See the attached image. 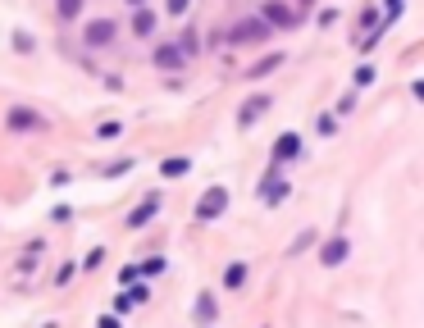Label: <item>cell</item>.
Instances as JSON below:
<instances>
[{
    "mask_svg": "<svg viewBox=\"0 0 424 328\" xmlns=\"http://www.w3.org/2000/svg\"><path fill=\"white\" fill-rule=\"evenodd\" d=\"M5 123H10L14 132H37V128H46V119L37 114V109H28V105H14L10 114H5Z\"/></svg>",
    "mask_w": 424,
    "mask_h": 328,
    "instance_id": "6da1fadb",
    "label": "cell"
},
{
    "mask_svg": "<svg viewBox=\"0 0 424 328\" xmlns=\"http://www.w3.org/2000/svg\"><path fill=\"white\" fill-rule=\"evenodd\" d=\"M229 210V192L224 187H210L206 197H201V206H196V219H219Z\"/></svg>",
    "mask_w": 424,
    "mask_h": 328,
    "instance_id": "7a4b0ae2",
    "label": "cell"
},
{
    "mask_svg": "<svg viewBox=\"0 0 424 328\" xmlns=\"http://www.w3.org/2000/svg\"><path fill=\"white\" fill-rule=\"evenodd\" d=\"M347 251H351V242H347V237H328V242H324V251H319V264H324V269H333V264L347 260Z\"/></svg>",
    "mask_w": 424,
    "mask_h": 328,
    "instance_id": "3957f363",
    "label": "cell"
},
{
    "mask_svg": "<svg viewBox=\"0 0 424 328\" xmlns=\"http://www.w3.org/2000/svg\"><path fill=\"white\" fill-rule=\"evenodd\" d=\"M270 105H274V100H270V96H265V91H260V96H251V100H247V105H242V109H238V123H242V128H251V123L260 119V114H265V109H270Z\"/></svg>",
    "mask_w": 424,
    "mask_h": 328,
    "instance_id": "277c9868",
    "label": "cell"
},
{
    "mask_svg": "<svg viewBox=\"0 0 424 328\" xmlns=\"http://www.w3.org/2000/svg\"><path fill=\"white\" fill-rule=\"evenodd\" d=\"M82 42H87V46H105V42H114V23H109V19L87 23V28H82Z\"/></svg>",
    "mask_w": 424,
    "mask_h": 328,
    "instance_id": "5b68a950",
    "label": "cell"
},
{
    "mask_svg": "<svg viewBox=\"0 0 424 328\" xmlns=\"http://www.w3.org/2000/svg\"><path fill=\"white\" fill-rule=\"evenodd\" d=\"M260 19H265V28H292V14H288V5H279V0H270V5H265L260 10Z\"/></svg>",
    "mask_w": 424,
    "mask_h": 328,
    "instance_id": "8992f818",
    "label": "cell"
},
{
    "mask_svg": "<svg viewBox=\"0 0 424 328\" xmlns=\"http://www.w3.org/2000/svg\"><path fill=\"white\" fill-rule=\"evenodd\" d=\"M155 215H160V197H146V201H141V206L128 215V228H141V224H151Z\"/></svg>",
    "mask_w": 424,
    "mask_h": 328,
    "instance_id": "52a82bcc",
    "label": "cell"
},
{
    "mask_svg": "<svg viewBox=\"0 0 424 328\" xmlns=\"http://www.w3.org/2000/svg\"><path fill=\"white\" fill-rule=\"evenodd\" d=\"M265 33H270V28H265V23H256V19H251V23H238V28H233V42H260Z\"/></svg>",
    "mask_w": 424,
    "mask_h": 328,
    "instance_id": "ba28073f",
    "label": "cell"
},
{
    "mask_svg": "<svg viewBox=\"0 0 424 328\" xmlns=\"http://www.w3.org/2000/svg\"><path fill=\"white\" fill-rule=\"evenodd\" d=\"M151 60H155L160 69H178V64H183V51H178V46H155Z\"/></svg>",
    "mask_w": 424,
    "mask_h": 328,
    "instance_id": "9c48e42d",
    "label": "cell"
},
{
    "mask_svg": "<svg viewBox=\"0 0 424 328\" xmlns=\"http://www.w3.org/2000/svg\"><path fill=\"white\" fill-rule=\"evenodd\" d=\"M132 33H137V37H151V33H155V10H146V5H141V10L132 14Z\"/></svg>",
    "mask_w": 424,
    "mask_h": 328,
    "instance_id": "30bf717a",
    "label": "cell"
},
{
    "mask_svg": "<svg viewBox=\"0 0 424 328\" xmlns=\"http://www.w3.org/2000/svg\"><path fill=\"white\" fill-rule=\"evenodd\" d=\"M279 64H283V55H265V60H256V64L247 69V78H251V82H256V78L274 73V69H279Z\"/></svg>",
    "mask_w": 424,
    "mask_h": 328,
    "instance_id": "8fae6325",
    "label": "cell"
},
{
    "mask_svg": "<svg viewBox=\"0 0 424 328\" xmlns=\"http://www.w3.org/2000/svg\"><path fill=\"white\" fill-rule=\"evenodd\" d=\"M297 151H301V142H297V132H283V137H279V146H274V155H279V160H292Z\"/></svg>",
    "mask_w": 424,
    "mask_h": 328,
    "instance_id": "7c38bea8",
    "label": "cell"
},
{
    "mask_svg": "<svg viewBox=\"0 0 424 328\" xmlns=\"http://www.w3.org/2000/svg\"><path fill=\"white\" fill-rule=\"evenodd\" d=\"M247 273H251L247 264H242V260H233L229 269H224V287H242V283H247Z\"/></svg>",
    "mask_w": 424,
    "mask_h": 328,
    "instance_id": "4fadbf2b",
    "label": "cell"
},
{
    "mask_svg": "<svg viewBox=\"0 0 424 328\" xmlns=\"http://www.w3.org/2000/svg\"><path fill=\"white\" fill-rule=\"evenodd\" d=\"M55 14H60V23H73L82 14V0H55Z\"/></svg>",
    "mask_w": 424,
    "mask_h": 328,
    "instance_id": "5bb4252c",
    "label": "cell"
},
{
    "mask_svg": "<svg viewBox=\"0 0 424 328\" xmlns=\"http://www.w3.org/2000/svg\"><path fill=\"white\" fill-rule=\"evenodd\" d=\"M215 315H219L215 296H210V292H201V296H196V319H206V324H210V319H215Z\"/></svg>",
    "mask_w": 424,
    "mask_h": 328,
    "instance_id": "9a60e30c",
    "label": "cell"
},
{
    "mask_svg": "<svg viewBox=\"0 0 424 328\" xmlns=\"http://www.w3.org/2000/svg\"><path fill=\"white\" fill-rule=\"evenodd\" d=\"M187 169H192V160H183V155H174V160H164V164H160V174H164V178H183Z\"/></svg>",
    "mask_w": 424,
    "mask_h": 328,
    "instance_id": "2e32d148",
    "label": "cell"
},
{
    "mask_svg": "<svg viewBox=\"0 0 424 328\" xmlns=\"http://www.w3.org/2000/svg\"><path fill=\"white\" fill-rule=\"evenodd\" d=\"M14 51H19V55H33V51H37V42H33L28 33H14Z\"/></svg>",
    "mask_w": 424,
    "mask_h": 328,
    "instance_id": "e0dca14e",
    "label": "cell"
},
{
    "mask_svg": "<svg viewBox=\"0 0 424 328\" xmlns=\"http://www.w3.org/2000/svg\"><path fill=\"white\" fill-rule=\"evenodd\" d=\"M265 197H270V201H274V206H279V201H283V197H288V183H279V187H274V183H265Z\"/></svg>",
    "mask_w": 424,
    "mask_h": 328,
    "instance_id": "ac0fdd59",
    "label": "cell"
},
{
    "mask_svg": "<svg viewBox=\"0 0 424 328\" xmlns=\"http://www.w3.org/2000/svg\"><path fill=\"white\" fill-rule=\"evenodd\" d=\"M119 132H123V123H114V119H109V123H100V137H105V142H114Z\"/></svg>",
    "mask_w": 424,
    "mask_h": 328,
    "instance_id": "d6986e66",
    "label": "cell"
},
{
    "mask_svg": "<svg viewBox=\"0 0 424 328\" xmlns=\"http://www.w3.org/2000/svg\"><path fill=\"white\" fill-rule=\"evenodd\" d=\"M310 242H315V233H310V228H306V233H297V242H292V255H297V251H306Z\"/></svg>",
    "mask_w": 424,
    "mask_h": 328,
    "instance_id": "ffe728a7",
    "label": "cell"
},
{
    "mask_svg": "<svg viewBox=\"0 0 424 328\" xmlns=\"http://www.w3.org/2000/svg\"><path fill=\"white\" fill-rule=\"evenodd\" d=\"M128 169H132V160H114V164L105 169V174H109V178H119V174H128Z\"/></svg>",
    "mask_w": 424,
    "mask_h": 328,
    "instance_id": "44dd1931",
    "label": "cell"
},
{
    "mask_svg": "<svg viewBox=\"0 0 424 328\" xmlns=\"http://www.w3.org/2000/svg\"><path fill=\"white\" fill-rule=\"evenodd\" d=\"M164 10H169V14H183V10H187V0H164Z\"/></svg>",
    "mask_w": 424,
    "mask_h": 328,
    "instance_id": "7402d4cb",
    "label": "cell"
},
{
    "mask_svg": "<svg viewBox=\"0 0 424 328\" xmlns=\"http://www.w3.org/2000/svg\"><path fill=\"white\" fill-rule=\"evenodd\" d=\"M128 5H132V10H141V5H146V0H128Z\"/></svg>",
    "mask_w": 424,
    "mask_h": 328,
    "instance_id": "603a6c76",
    "label": "cell"
}]
</instances>
